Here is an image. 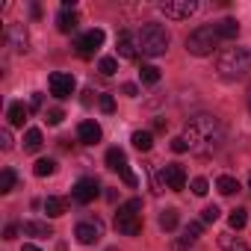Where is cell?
<instances>
[{
	"label": "cell",
	"mask_w": 251,
	"mask_h": 251,
	"mask_svg": "<svg viewBox=\"0 0 251 251\" xmlns=\"http://www.w3.org/2000/svg\"><path fill=\"white\" fill-rule=\"evenodd\" d=\"M183 139H186V145H189V154H195V157H210V154H216V151L222 148V142H225V127H222V121H219L216 115L201 112V115L186 118V124H183Z\"/></svg>",
	"instance_id": "cell-1"
},
{
	"label": "cell",
	"mask_w": 251,
	"mask_h": 251,
	"mask_svg": "<svg viewBox=\"0 0 251 251\" xmlns=\"http://www.w3.org/2000/svg\"><path fill=\"white\" fill-rule=\"evenodd\" d=\"M216 68L225 80H239L251 74V50L248 48H227L219 53Z\"/></svg>",
	"instance_id": "cell-2"
},
{
	"label": "cell",
	"mask_w": 251,
	"mask_h": 251,
	"mask_svg": "<svg viewBox=\"0 0 251 251\" xmlns=\"http://www.w3.org/2000/svg\"><path fill=\"white\" fill-rule=\"evenodd\" d=\"M115 230L124 233V236H139L142 233V198H130L118 207Z\"/></svg>",
	"instance_id": "cell-3"
},
{
	"label": "cell",
	"mask_w": 251,
	"mask_h": 251,
	"mask_svg": "<svg viewBox=\"0 0 251 251\" xmlns=\"http://www.w3.org/2000/svg\"><path fill=\"white\" fill-rule=\"evenodd\" d=\"M136 39H139V50L145 56H163L169 50V33L163 24H145Z\"/></svg>",
	"instance_id": "cell-4"
},
{
	"label": "cell",
	"mask_w": 251,
	"mask_h": 251,
	"mask_svg": "<svg viewBox=\"0 0 251 251\" xmlns=\"http://www.w3.org/2000/svg\"><path fill=\"white\" fill-rule=\"evenodd\" d=\"M219 36H216V27H198L186 36V50L192 56H210L216 48H219Z\"/></svg>",
	"instance_id": "cell-5"
},
{
	"label": "cell",
	"mask_w": 251,
	"mask_h": 251,
	"mask_svg": "<svg viewBox=\"0 0 251 251\" xmlns=\"http://www.w3.org/2000/svg\"><path fill=\"white\" fill-rule=\"evenodd\" d=\"M106 169L118 172V175H121V180L127 183V186H136V183H139V180H136V175L127 169V154H124L121 148H109V151H106Z\"/></svg>",
	"instance_id": "cell-6"
},
{
	"label": "cell",
	"mask_w": 251,
	"mask_h": 251,
	"mask_svg": "<svg viewBox=\"0 0 251 251\" xmlns=\"http://www.w3.org/2000/svg\"><path fill=\"white\" fill-rule=\"evenodd\" d=\"M160 186H166V189H172V192L186 189V169H183L180 163L163 166V169H160Z\"/></svg>",
	"instance_id": "cell-7"
},
{
	"label": "cell",
	"mask_w": 251,
	"mask_h": 251,
	"mask_svg": "<svg viewBox=\"0 0 251 251\" xmlns=\"http://www.w3.org/2000/svg\"><path fill=\"white\" fill-rule=\"evenodd\" d=\"M74 236H77V242L80 245H95V242H100V236H103V222L100 219H83L77 227H74Z\"/></svg>",
	"instance_id": "cell-8"
},
{
	"label": "cell",
	"mask_w": 251,
	"mask_h": 251,
	"mask_svg": "<svg viewBox=\"0 0 251 251\" xmlns=\"http://www.w3.org/2000/svg\"><path fill=\"white\" fill-rule=\"evenodd\" d=\"M195 9H198L195 0H166V3H160V12L172 21H183V18L195 15Z\"/></svg>",
	"instance_id": "cell-9"
},
{
	"label": "cell",
	"mask_w": 251,
	"mask_h": 251,
	"mask_svg": "<svg viewBox=\"0 0 251 251\" xmlns=\"http://www.w3.org/2000/svg\"><path fill=\"white\" fill-rule=\"evenodd\" d=\"M48 86H50V95L62 100V98H71V95H74L77 80H74L71 74H65V71H53V74L48 77Z\"/></svg>",
	"instance_id": "cell-10"
},
{
	"label": "cell",
	"mask_w": 251,
	"mask_h": 251,
	"mask_svg": "<svg viewBox=\"0 0 251 251\" xmlns=\"http://www.w3.org/2000/svg\"><path fill=\"white\" fill-rule=\"evenodd\" d=\"M98 192H100V183H98L95 177H80V180L74 183V189H71V198H74L77 204H92V201L98 198Z\"/></svg>",
	"instance_id": "cell-11"
},
{
	"label": "cell",
	"mask_w": 251,
	"mask_h": 251,
	"mask_svg": "<svg viewBox=\"0 0 251 251\" xmlns=\"http://www.w3.org/2000/svg\"><path fill=\"white\" fill-rule=\"evenodd\" d=\"M103 39H106V36H103V30H89V33H83V36L74 42V48H77V53H80L83 59H89V56L103 45Z\"/></svg>",
	"instance_id": "cell-12"
},
{
	"label": "cell",
	"mask_w": 251,
	"mask_h": 251,
	"mask_svg": "<svg viewBox=\"0 0 251 251\" xmlns=\"http://www.w3.org/2000/svg\"><path fill=\"white\" fill-rule=\"evenodd\" d=\"M118 56L121 59H136L139 56V39L133 33H118Z\"/></svg>",
	"instance_id": "cell-13"
},
{
	"label": "cell",
	"mask_w": 251,
	"mask_h": 251,
	"mask_svg": "<svg viewBox=\"0 0 251 251\" xmlns=\"http://www.w3.org/2000/svg\"><path fill=\"white\" fill-rule=\"evenodd\" d=\"M77 136H80L83 145H98L100 142V124L98 121H80Z\"/></svg>",
	"instance_id": "cell-14"
},
{
	"label": "cell",
	"mask_w": 251,
	"mask_h": 251,
	"mask_svg": "<svg viewBox=\"0 0 251 251\" xmlns=\"http://www.w3.org/2000/svg\"><path fill=\"white\" fill-rule=\"evenodd\" d=\"M6 39H9V48L12 50H18V53L27 50V30H24V24H12L9 33H6Z\"/></svg>",
	"instance_id": "cell-15"
},
{
	"label": "cell",
	"mask_w": 251,
	"mask_h": 251,
	"mask_svg": "<svg viewBox=\"0 0 251 251\" xmlns=\"http://www.w3.org/2000/svg\"><path fill=\"white\" fill-rule=\"evenodd\" d=\"M77 24H80V18H77L74 9H62V12L56 15V27H59V33H71V30H77Z\"/></svg>",
	"instance_id": "cell-16"
},
{
	"label": "cell",
	"mask_w": 251,
	"mask_h": 251,
	"mask_svg": "<svg viewBox=\"0 0 251 251\" xmlns=\"http://www.w3.org/2000/svg\"><path fill=\"white\" fill-rule=\"evenodd\" d=\"M213 27H216V36H219V39H236V36H239L236 18H222V21L213 24Z\"/></svg>",
	"instance_id": "cell-17"
},
{
	"label": "cell",
	"mask_w": 251,
	"mask_h": 251,
	"mask_svg": "<svg viewBox=\"0 0 251 251\" xmlns=\"http://www.w3.org/2000/svg\"><path fill=\"white\" fill-rule=\"evenodd\" d=\"M42 207H45V213H48L50 219H59V216H65V210H68V201H65V198H56V195H50V198H48Z\"/></svg>",
	"instance_id": "cell-18"
},
{
	"label": "cell",
	"mask_w": 251,
	"mask_h": 251,
	"mask_svg": "<svg viewBox=\"0 0 251 251\" xmlns=\"http://www.w3.org/2000/svg\"><path fill=\"white\" fill-rule=\"evenodd\" d=\"M24 236L48 239V236H53V230H50V225H48V222H24Z\"/></svg>",
	"instance_id": "cell-19"
},
{
	"label": "cell",
	"mask_w": 251,
	"mask_h": 251,
	"mask_svg": "<svg viewBox=\"0 0 251 251\" xmlns=\"http://www.w3.org/2000/svg\"><path fill=\"white\" fill-rule=\"evenodd\" d=\"M6 115H9V124H15V127H21V124L27 121V115H30V109H27L24 103H9Z\"/></svg>",
	"instance_id": "cell-20"
},
{
	"label": "cell",
	"mask_w": 251,
	"mask_h": 251,
	"mask_svg": "<svg viewBox=\"0 0 251 251\" xmlns=\"http://www.w3.org/2000/svg\"><path fill=\"white\" fill-rule=\"evenodd\" d=\"M42 145H45V139H42V130L30 127V130L24 133V151H42Z\"/></svg>",
	"instance_id": "cell-21"
},
{
	"label": "cell",
	"mask_w": 251,
	"mask_h": 251,
	"mask_svg": "<svg viewBox=\"0 0 251 251\" xmlns=\"http://www.w3.org/2000/svg\"><path fill=\"white\" fill-rule=\"evenodd\" d=\"M130 142H133V148H136V151H151V145H154V136H151L148 130H136V133L130 136Z\"/></svg>",
	"instance_id": "cell-22"
},
{
	"label": "cell",
	"mask_w": 251,
	"mask_h": 251,
	"mask_svg": "<svg viewBox=\"0 0 251 251\" xmlns=\"http://www.w3.org/2000/svg\"><path fill=\"white\" fill-rule=\"evenodd\" d=\"M216 189H219L222 195H233V192H239V180L230 177V175H222V177L216 180Z\"/></svg>",
	"instance_id": "cell-23"
},
{
	"label": "cell",
	"mask_w": 251,
	"mask_h": 251,
	"mask_svg": "<svg viewBox=\"0 0 251 251\" xmlns=\"http://www.w3.org/2000/svg\"><path fill=\"white\" fill-rule=\"evenodd\" d=\"M139 77H142V83H148V86H157V83H160V68H157V65H142Z\"/></svg>",
	"instance_id": "cell-24"
},
{
	"label": "cell",
	"mask_w": 251,
	"mask_h": 251,
	"mask_svg": "<svg viewBox=\"0 0 251 251\" xmlns=\"http://www.w3.org/2000/svg\"><path fill=\"white\" fill-rule=\"evenodd\" d=\"M245 222H248V213H245L242 207H236V210H230V216H227V225H230L233 230H239V227H245Z\"/></svg>",
	"instance_id": "cell-25"
},
{
	"label": "cell",
	"mask_w": 251,
	"mask_h": 251,
	"mask_svg": "<svg viewBox=\"0 0 251 251\" xmlns=\"http://www.w3.org/2000/svg\"><path fill=\"white\" fill-rule=\"evenodd\" d=\"M177 219H180L177 210H163V213H160V227H163V230H175V227H177Z\"/></svg>",
	"instance_id": "cell-26"
},
{
	"label": "cell",
	"mask_w": 251,
	"mask_h": 251,
	"mask_svg": "<svg viewBox=\"0 0 251 251\" xmlns=\"http://www.w3.org/2000/svg\"><path fill=\"white\" fill-rule=\"evenodd\" d=\"M201 230H204V222H192V225H186V230H183V245H192V242L201 236Z\"/></svg>",
	"instance_id": "cell-27"
},
{
	"label": "cell",
	"mask_w": 251,
	"mask_h": 251,
	"mask_svg": "<svg viewBox=\"0 0 251 251\" xmlns=\"http://www.w3.org/2000/svg\"><path fill=\"white\" fill-rule=\"evenodd\" d=\"M12 186H15V172L12 169H3V172H0V192H12Z\"/></svg>",
	"instance_id": "cell-28"
},
{
	"label": "cell",
	"mask_w": 251,
	"mask_h": 251,
	"mask_svg": "<svg viewBox=\"0 0 251 251\" xmlns=\"http://www.w3.org/2000/svg\"><path fill=\"white\" fill-rule=\"evenodd\" d=\"M33 172H36L39 177H48V175L56 172V163H53V160H39V163L33 166Z\"/></svg>",
	"instance_id": "cell-29"
},
{
	"label": "cell",
	"mask_w": 251,
	"mask_h": 251,
	"mask_svg": "<svg viewBox=\"0 0 251 251\" xmlns=\"http://www.w3.org/2000/svg\"><path fill=\"white\" fill-rule=\"evenodd\" d=\"M222 248H225V251H251L245 242H239V239H233V236H227V233L222 236Z\"/></svg>",
	"instance_id": "cell-30"
},
{
	"label": "cell",
	"mask_w": 251,
	"mask_h": 251,
	"mask_svg": "<svg viewBox=\"0 0 251 251\" xmlns=\"http://www.w3.org/2000/svg\"><path fill=\"white\" fill-rule=\"evenodd\" d=\"M115 68H118V62H115L112 56H103V59L98 62V71H100V74H106V77H109V74H115Z\"/></svg>",
	"instance_id": "cell-31"
},
{
	"label": "cell",
	"mask_w": 251,
	"mask_h": 251,
	"mask_svg": "<svg viewBox=\"0 0 251 251\" xmlns=\"http://www.w3.org/2000/svg\"><path fill=\"white\" fill-rule=\"evenodd\" d=\"M216 219H219V207H216V204L201 210V222H204V225H210V222H216Z\"/></svg>",
	"instance_id": "cell-32"
},
{
	"label": "cell",
	"mask_w": 251,
	"mask_h": 251,
	"mask_svg": "<svg viewBox=\"0 0 251 251\" xmlns=\"http://www.w3.org/2000/svg\"><path fill=\"white\" fill-rule=\"evenodd\" d=\"M192 192H195V195H207V192H210V183H207L204 177H195V180H192Z\"/></svg>",
	"instance_id": "cell-33"
},
{
	"label": "cell",
	"mask_w": 251,
	"mask_h": 251,
	"mask_svg": "<svg viewBox=\"0 0 251 251\" xmlns=\"http://www.w3.org/2000/svg\"><path fill=\"white\" fill-rule=\"evenodd\" d=\"M0 148H3V151H9V148H12V133H9V127L0 130Z\"/></svg>",
	"instance_id": "cell-34"
},
{
	"label": "cell",
	"mask_w": 251,
	"mask_h": 251,
	"mask_svg": "<svg viewBox=\"0 0 251 251\" xmlns=\"http://www.w3.org/2000/svg\"><path fill=\"white\" fill-rule=\"evenodd\" d=\"M100 109L109 115V112H115V100H112V95H100Z\"/></svg>",
	"instance_id": "cell-35"
},
{
	"label": "cell",
	"mask_w": 251,
	"mask_h": 251,
	"mask_svg": "<svg viewBox=\"0 0 251 251\" xmlns=\"http://www.w3.org/2000/svg\"><path fill=\"white\" fill-rule=\"evenodd\" d=\"M62 118H65L62 109H50V112H48V124H53V127H56V124H62Z\"/></svg>",
	"instance_id": "cell-36"
},
{
	"label": "cell",
	"mask_w": 251,
	"mask_h": 251,
	"mask_svg": "<svg viewBox=\"0 0 251 251\" xmlns=\"http://www.w3.org/2000/svg\"><path fill=\"white\" fill-rule=\"evenodd\" d=\"M172 151H175V154H183V151H189V145H186V139H183V136H177V139H172Z\"/></svg>",
	"instance_id": "cell-37"
},
{
	"label": "cell",
	"mask_w": 251,
	"mask_h": 251,
	"mask_svg": "<svg viewBox=\"0 0 251 251\" xmlns=\"http://www.w3.org/2000/svg\"><path fill=\"white\" fill-rule=\"evenodd\" d=\"M42 100H45V95H39V92H36V95L30 98V112H36V109H42Z\"/></svg>",
	"instance_id": "cell-38"
},
{
	"label": "cell",
	"mask_w": 251,
	"mask_h": 251,
	"mask_svg": "<svg viewBox=\"0 0 251 251\" xmlns=\"http://www.w3.org/2000/svg\"><path fill=\"white\" fill-rule=\"evenodd\" d=\"M121 92H124V95H127V98H136V95H139V89H136V83H124V86H121Z\"/></svg>",
	"instance_id": "cell-39"
},
{
	"label": "cell",
	"mask_w": 251,
	"mask_h": 251,
	"mask_svg": "<svg viewBox=\"0 0 251 251\" xmlns=\"http://www.w3.org/2000/svg\"><path fill=\"white\" fill-rule=\"evenodd\" d=\"M18 236V227L15 225H6V230H3V239H15Z\"/></svg>",
	"instance_id": "cell-40"
},
{
	"label": "cell",
	"mask_w": 251,
	"mask_h": 251,
	"mask_svg": "<svg viewBox=\"0 0 251 251\" xmlns=\"http://www.w3.org/2000/svg\"><path fill=\"white\" fill-rule=\"evenodd\" d=\"M24 251H42V248H36V245H24Z\"/></svg>",
	"instance_id": "cell-41"
},
{
	"label": "cell",
	"mask_w": 251,
	"mask_h": 251,
	"mask_svg": "<svg viewBox=\"0 0 251 251\" xmlns=\"http://www.w3.org/2000/svg\"><path fill=\"white\" fill-rule=\"evenodd\" d=\"M248 109H251V86H248Z\"/></svg>",
	"instance_id": "cell-42"
},
{
	"label": "cell",
	"mask_w": 251,
	"mask_h": 251,
	"mask_svg": "<svg viewBox=\"0 0 251 251\" xmlns=\"http://www.w3.org/2000/svg\"><path fill=\"white\" fill-rule=\"evenodd\" d=\"M248 189H251V177H248Z\"/></svg>",
	"instance_id": "cell-43"
}]
</instances>
